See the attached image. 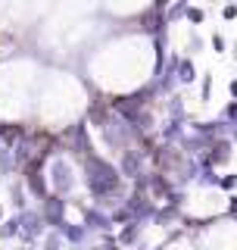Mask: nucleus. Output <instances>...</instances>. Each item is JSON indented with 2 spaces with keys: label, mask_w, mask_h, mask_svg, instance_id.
<instances>
[{
  "label": "nucleus",
  "mask_w": 237,
  "mask_h": 250,
  "mask_svg": "<svg viewBox=\"0 0 237 250\" xmlns=\"http://www.w3.org/2000/svg\"><path fill=\"white\" fill-rule=\"evenodd\" d=\"M47 182H50V194H59V197L72 194V191H75V185H78L72 163H69L66 156L53 153V160H50V169H47Z\"/></svg>",
  "instance_id": "nucleus-1"
},
{
  "label": "nucleus",
  "mask_w": 237,
  "mask_h": 250,
  "mask_svg": "<svg viewBox=\"0 0 237 250\" xmlns=\"http://www.w3.org/2000/svg\"><path fill=\"white\" fill-rule=\"evenodd\" d=\"M19 216V241L25 247H35V244H41V238L47 234V222H44V216H41V209H22V213H16Z\"/></svg>",
  "instance_id": "nucleus-2"
},
{
  "label": "nucleus",
  "mask_w": 237,
  "mask_h": 250,
  "mask_svg": "<svg viewBox=\"0 0 237 250\" xmlns=\"http://www.w3.org/2000/svg\"><path fill=\"white\" fill-rule=\"evenodd\" d=\"M75 207L81 209V225L88 229L94 238H103V234H113L116 225H113V216H109V209H100V207H84V203L75 200Z\"/></svg>",
  "instance_id": "nucleus-3"
},
{
  "label": "nucleus",
  "mask_w": 237,
  "mask_h": 250,
  "mask_svg": "<svg viewBox=\"0 0 237 250\" xmlns=\"http://www.w3.org/2000/svg\"><path fill=\"white\" fill-rule=\"evenodd\" d=\"M197 160H200L203 166H212V169L228 166V163L234 160V141H231V138H216V141L209 144V150L203 153V156H197Z\"/></svg>",
  "instance_id": "nucleus-4"
},
{
  "label": "nucleus",
  "mask_w": 237,
  "mask_h": 250,
  "mask_svg": "<svg viewBox=\"0 0 237 250\" xmlns=\"http://www.w3.org/2000/svg\"><path fill=\"white\" fill-rule=\"evenodd\" d=\"M66 207H69V200L66 197H59V194H47V197L41 200V216H44V222H47V229H62V225L69 222L66 219Z\"/></svg>",
  "instance_id": "nucleus-5"
},
{
  "label": "nucleus",
  "mask_w": 237,
  "mask_h": 250,
  "mask_svg": "<svg viewBox=\"0 0 237 250\" xmlns=\"http://www.w3.org/2000/svg\"><path fill=\"white\" fill-rule=\"evenodd\" d=\"M59 234H62V241H66L69 247H84L88 241H94V234L84 229L81 222H66V225L59 229Z\"/></svg>",
  "instance_id": "nucleus-6"
},
{
  "label": "nucleus",
  "mask_w": 237,
  "mask_h": 250,
  "mask_svg": "<svg viewBox=\"0 0 237 250\" xmlns=\"http://www.w3.org/2000/svg\"><path fill=\"white\" fill-rule=\"evenodd\" d=\"M156 250H197V244L191 238H187V231H172V234H165V241Z\"/></svg>",
  "instance_id": "nucleus-7"
},
{
  "label": "nucleus",
  "mask_w": 237,
  "mask_h": 250,
  "mask_svg": "<svg viewBox=\"0 0 237 250\" xmlns=\"http://www.w3.org/2000/svg\"><path fill=\"white\" fill-rule=\"evenodd\" d=\"M197 66H194V57H181L178 60V84H194L197 82Z\"/></svg>",
  "instance_id": "nucleus-8"
},
{
  "label": "nucleus",
  "mask_w": 237,
  "mask_h": 250,
  "mask_svg": "<svg viewBox=\"0 0 237 250\" xmlns=\"http://www.w3.org/2000/svg\"><path fill=\"white\" fill-rule=\"evenodd\" d=\"M10 203H13L16 213L28 209V200H25V182H13V185H10Z\"/></svg>",
  "instance_id": "nucleus-9"
},
{
  "label": "nucleus",
  "mask_w": 237,
  "mask_h": 250,
  "mask_svg": "<svg viewBox=\"0 0 237 250\" xmlns=\"http://www.w3.org/2000/svg\"><path fill=\"white\" fill-rule=\"evenodd\" d=\"M194 188H203V191H212V188H218V175H216V169L212 166H203L200 169V175H197V182H194Z\"/></svg>",
  "instance_id": "nucleus-10"
},
{
  "label": "nucleus",
  "mask_w": 237,
  "mask_h": 250,
  "mask_svg": "<svg viewBox=\"0 0 237 250\" xmlns=\"http://www.w3.org/2000/svg\"><path fill=\"white\" fill-rule=\"evenodd\" d=\"M19 238V216H10L0 222V241H16Z\"/></svg>",
  "instance_id": "nucleus-11"
},
{
  "label": "nucleus",
  "mask_w": 237,
  "mask_h": 250,
  "mask_svg": "<svg viewBox=\"0 0 237 250\" xmlns=\"http://www.w3.org/2000/svg\"><path fill=\"white\" fill-rule=\"evenodd\" d=\"M41 250H66V241L57 229H47V234L41 238Z\"/></svg>",
  "instance_id": "nucleus-12"
},
{
  "label": "nucleus",
  "mask_w": 237,
  "mask_h": 250,
  "mask_svg": "<svg viewBox=\"0 0 237 250\" xmlns=\"http://www.w3.org/2000/svg\"><path fill=\"white\" fill-rule=\"evenodd\" d=\"M184 19H187V25H203V22H206V10H203V6H187Z\"/></svg>",
  "instance_id": "nucleus-13"
},
{
  "label": "nucleus",
  "mask_w": 237,
  "mask_h": 250,
  "mask_svg": "<svg viewBox=\"0 0 237 250\" xmlns=\"http://www.w3.org/2000/svg\"><path fill=\"white\" fill-rule=\"evenodd\" d=\"M203 47H206L203 35H200V31H191V38H187V57H194V53H203Z\"/></svg>",
  "instance_id": "nucleus-14"
},
{
  "label": "nucleus",
  "mask_w": 237,
  "mask_h": 250,
  "mask_svg": "<svg viewBox=\"0 0 237 250\" xmlns=\"http://www.w3.org/2000/svg\"><path fill=\"white\" fill-rule=\"evenodd\" d=\"M218 191H237V172H225V175H218Z\"/></svg>",
  "instance_id": "nucleus-15"
},
{
  "label": "nucleus",
  "mask_w": 237,
  "mask_h": 250,
  "mask_svg": "<svg viewBox=\"0 0 237 250\" xmlns=\"http://www.w3.org/2000/svg\"><path fill=\"white\" fill-rule=\"evenodd\" d=\"M218 119H225V122H237V100H228V104L222 106V116Z\"/></svg>",
  "instance_id": "nucleus-16"
},
{
  "label": "nucleus",
  "mask_w": 237,
  "mask_h": 250,
  "mask_svg": "<svg viewBox=\"0 0 237 250\" xmlns=\"http://www.w3.org/2000/svg\"><path fill=\"white\" fill-rule=\"evenodd\" d=\"M200 97H203V104H209V97H212V75L209 72L203 75V82H200Z\"/></svg>",
  "instance_id": "nucleus-17"
},
{
  "label": "nucleus",
  "mask_w": 237,
  "mask_h": 250,
  "mask_svg": "<svg viewBox=\"0 0 237 250\" xmlns=\"http://www.w3.org/2000/svg\"><path fill=\"white\" fill-rule=\"evenodd\" d=\"M222 19L225 22H234L237 19V0H228V3L222 6Z\"/></svg>",
  "instance_id": "nucleus-18"
},
{
  "label": "nucleus",
  "mask_w": 237,
  "mask_h": 250,
  "mask_svg": "<svg viewBox=\"0 0 237 250\" xmlns=\"http://www.w3.org/2000/svg\"><path fill=\"white\" fill-rule=\"evenodd\" d=\"M209 47H212V50H216V53H225V47H228L225 35H218V31H216V35L209 38Z\"/></svg>",
  "instance_id": "nucleus-19"
},
{
  "label": "nucleus",
  "mask_w": 237,
  "mask_h": 250,
  "mask_svg": "<svg viewBox=\"0 0 237 250\" xmlns=\"http://www.w3.org/2000/svg\"><path fill=\"white\" fill-rule=\"evenodd\" d=\"M228 138H231L234 147H237V122H228Z\"/></svg>",
  "instance_id": "nucleus-20"
},
{
  "label": "nucleus",
  "mask_w": 237,
  "mask_h": 250,
  "mask_svg": "<svg viewBox=\"0 0 237 250\" xmlns=\"http://www.w3.org/2000/svg\"><path fill=\"white\" fill-rule=\"evenodd\" d=\"M228 94H231V100H237V78L228 82Z\"/></svg>",
  "instance_id": "nucleus-21"
},
{
  "label": "nucleus",
  "mask_w": 237,
  "mask_h": 250,
  "mask_svg": "<svg viewBox=\"0 0 237 250\" xmlns=\"http://www.w3.org/2000/svg\"><path fill=\"white\" fill-rule=\"evenodd\" d=\"M0 222H3V207H0Z\"/></svg>",
  "instance_id": "nucleus-22"
},
{
  "label": "nucleus",
  "mask_w": 237,
  "mask_h": 250,
  "mask_svg": "<svg viewBox=\"0 0 237 250\" xmlns=\"http://www.w3.org/2000/svg\"><path fill=\"white\" fill-rule=\"evenodd\" d=\"M184 3H191V0H184Z\"/></svg>",
  "instance_id": "nucleus-23"
}]
</instances>
